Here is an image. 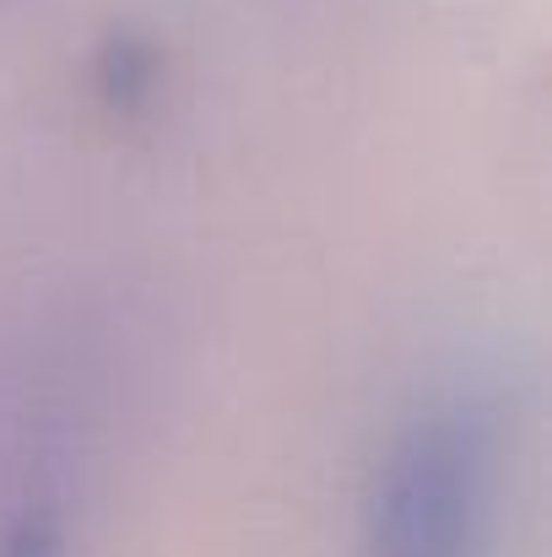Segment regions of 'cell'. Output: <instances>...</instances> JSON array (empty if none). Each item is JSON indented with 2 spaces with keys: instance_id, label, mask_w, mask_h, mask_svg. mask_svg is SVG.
<instances>
[{
  "instance_id": "6da1fadb",
  "label": "cell",
  "mask_w": 552,
  "mask_h": 557,
  "mask_svg": "<svg viewBox=\"0 0 552 557\" xmlns=\"http://www.w3.org/2000/svg\"><path fill=\"white\" fill-rule=\"evenodd\" d=\"M488 515V444L466 417H428L390 449L364 557H477Z\"/></svg>"
}]
</instances>
